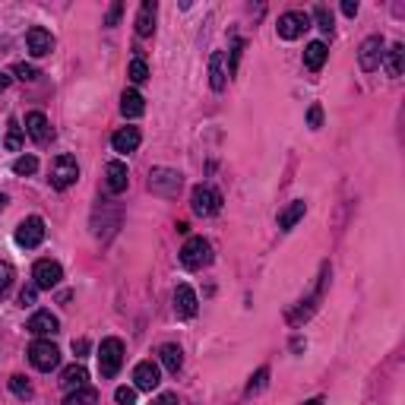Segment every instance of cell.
Here are the masks:
<instances>
[{
    "instance_id": "cb8c5ba5",
    "label": "cell",
    "mask_w": 405,
    "mask_h": 405,
    "mask_svg": "<svg viewBox=\"0 0 405 405\" xmlns=\"http://www.w3.org/2000/svg\"><path fill=\"white\" fill-rule=\"evenodd\" d=\"M383 60H386V73H390V76H402L405 48H402V44H392L390 51H383Z\"/></svg>"
},
{
    "instance_id": "ab89813d",
    "label": "cell",
    "mask_w": 405,
    "mask_h": 405,
    "mask_svg": "<svg viewBox=\"0 0 405 405\" xmlns=\"http://www.w3.org/2000/svg\"><path fill=\"white\" fill-rule=\"evenodd\" d=\"M342 13H345V16H358V0H345V4H342Z\"/></svg>"
},
{
    "instance_id": "e0dca14e",
    "label": "cell",
    "mask_w": 405,
    "mask_h": 405,
    "mask_svg": "<svg viewBox=\"0 0 405 405\" xmlns=\"http://www.w3.org/2000/svg\"><path fill=\"white\" fill-rule=\"evenodd\" d=\"M25 133H29L35 143H48V139H51V124H48V117H44L41 111L25 114Z\"/></svg>"
},
{
    "instance_id": "d6986e66",
    "label": "cell",
    "mask_w": 405,
    "mask_h": 405,
    "mask_svg": "<svg viewBox=\"0 0 405 405\" xmlns=\"http://www.w3.org/2000/svg\"><path fill=\"white\" fill-rule=\"evenodd\" d=\"M228 82V70H225V54L221 51H215L212 57H209V86L215 89V92H221Z\"/></svg>"
},
{
    "instance_id": "8992f818",
    "label": "cell",
    "mask_w": 405,
    "mask_h": 405,
    "mask_svg": "<svg viewBox=\"0 0 405 405\" xmlns=\"http://www.w3.org/2000/svg\"><path fill=\"white\" fill-rule=\"evenodd\" d=\"M44 240V219L41 215H29V219L19 221L16 228V244L25 247V250H32V247H38Z\"/></svg>"
},
{
    "instance_id": "7bdbcfd3",
    "label": "cell",
    "mask_w": 405,
    "mask_h": 405,
    "mask_svg": "<svg viewBox=\"0 0 405 405\" xmlns=\"http://www.w3.org/2000/svg\"><path fill=\"white\" fill-rule=\"evenodd\" d=\"M304 405H323V399H320V396H316V399H307Z\"/></svg>"
},
{
    "instance_id": "836d02e7",
    "label": "cell",
    "mask_w": 405,
    "mask_h": 405,
    "mask_svg": "<svg viewBox=\"0 0 405 405\" xmlns=\"http://www.w3.org/2000/svg\"><path fill=\"white\" fill-rule=\"evenodd\" d=\"M13 76L22 82H32V79H38V70L32 67V63H13Z\"/></svg>"
},
{
    "instance_id": "83f0119b",
    "label": "cell",
    "mask_w": 405,
    "mask_h": 405,
    "mask_svg": "<svg viewBox=\"0 0 405 405\" xmlns=\"http://www.w3.org/2000/svg\"><path fill=\"white\" fill-rule=\"evenodd\" d=\"M13 171H16V174H35L38 171V158L35 155H19L16 162H13Z\"/></svg>"
},
{
    "instance_id": "484cf974",
    "label": "cell",
    "mask_w": 405,
    "mask_h": 405,
    "mask_svg": "<svg viewBox=\"0 0 405 405\" xmlns=\"http://www.w3.org/2000/svg\"><path fill=\"white\" fill-rule=\"evenodd\" d=\"M158 358H162V364L168 367L171 373H177V371H181V364H184V352H181L177 345H162Z\"/></svg>"
},
{
    "instance_id": "7402d4cb",
    "label": "cell",
    "mask_w": 405,
    "mask_h": 405,
    "mask_svg": "<svg viewBox=\"0 0 405 405\" xmlns=\"http://www.w3.org/2000/svg\"><path fill=\"white\" fill-rule=\"evenodd\" d=\"M120 111H124V117H139V114L146 111L143 95H139L136 89H127V92L120 95Z\"/></svg>"
},
{
    "instance_id": "ffe728a7",
    "label": "cell",
    "mask_w": 405,
    "mask_h": 405,
    "mask_svg": "<svg viewBox=\"0 0 405 405\" xmlns=\"http://www.w3.org/2000/svg\"><path fill=\"white\" fill-rule=\"evenodd\" d=\"M304 212H307V202L295 200L288 209H282V212H278V228H282V231H291V228L304 219Z\"/></svg>"
},
{
    "instance_id": "8fae6325",
    "label": "cell",
    "mask_w": 405,
    "mask_h": 405,
    "mask_svg": "<svg viewBox=\"0 0 405 405\" xmlns=\"http://www.w3.org/2000/svg\"><path fill=\"white\" fill-rule=\"evenodd\" d=\"M158 383H162V371H158L155 361H139L136 367H133V386L136 390H158Z\"/></svg>"
},
{
    "instance_id": "74e56055",
    "label": "cell",
    "mask_w": 405,
    "mask_h": 405,
    "mask_svg": "<svg viewBox=\"0 0 405 405\" xmlns=\"http://www.w3.org/2000/svg\"><path fill=\"white\" fill-rule=\"evenodd\" d=\"M117 19H120V4H111V10H108L105 25H117Z\"/></svg>"
},
{
    "instance_id": "d4e9b609",
    "label": "cell",
    "mask_w": 405,
    "mask_h": 405,
    "mask_svg": "<svg viewBox=\"0 0 405 405\" xmlns=\"http://www.w3.org/2000/svg\"><path fill=\"white\" fill-rule=\"evenodd\" d=\"M63 405H98V390L79 386V390H73L67 399H63Z\"/></svg>"
},
{
    "instance_id": "f1b7e54d",
    "label": "cell",
    "mask_w": 405,
    "mask_h": 405,
    "mask_svg": "<svg viewBox=\"0 0 405 405\" xmlns=\"http://www.w3.org/2000/svg\"><path fill=\"white\" fill-rule=\"evenodd\" d=\"M127 76H130V82H146L149 79V67H146V60H133L130 67H127Z\"/></svg>"
},
{
    "instance_id": "ee69618b",
    "label": "cell",
    "mask_w": 405,
    "mask_h": 405,
    "mask_svg": "<svg viewBox=\"0 0 405 405\" xmlns=\"http://www.w3.org/2000/svg\"><path fill=\"white\" fill-rule=\"evenodd\" d=\"M4 209H6V196L0 193V212H4Z\"/></svg>"
},
{
    "instance_id": "2e32d148",
    "label": "cell",
    "mask_w": 405,
    "mask_h": 405,
    "mask_svg": "<svg viewBox=\"0 0 405 405\" xmlns=\"http://www.w3.org/2000/svg\"><path fill=\"white\" fill-rule=\"evenodd\" d=\"M105 184L111 193H124L127 184H130V174H127V165L124 162H108L105 168Z\"/></svg>"
},
{
    "instance_id": "603a6c76",
    "label": "cell",
    "mask_w": 405,
    "mask_h": 405,
    "mask_svg": "<svg viewBox=\"0 0 405 405\" xmlns=\"http://www.w3.org/2000/svg\"><path fill=\"white\" fill-rule=\"evenodd\" d=\"M326 57H329L326 44H323V41H310L307 51H304V67H307V70H320L323 63H326Z\"/></svg>"
},
{
    "instance_id": "8d00e7d4",
    "label": "cell",
    "mask_w": 405,
    "mask_h": 405,
    "mask_svg": "<svg viewBox=\"0 0 405 405\" xmlns=\"http://www.w3.org/2000/svg\"><path fill=\"white\" fill-rule=\"evenodd\" d=\"M35 285H29V288H22V295H19V304H22V307H32V304H35Z\"/></svg>"
},
{
    "instance_id": "4dcf8cb0",
    "label": "cell",
    "mask_w": 405,
    "mask_h": 405,
    "mask_svg": "<svg viewBox=\"0 0 405 405\" xmlns=\"http://www.w3.org/2000/svg\"><path fill=\"white\" fill-rule=\"evenodd\" d=\"M114 402L117 405H136V386H117V390H114Z\"/></svg>"
},
{
    "instance_id": "5b68a950",
    "label": "cell",
    "mask_w": 405,
    "mask_h": 405,
    "mask_svg": "<svg viewBox=\"0 0 405 405\" xmlns=\"http://www.w3.org/2000/svg\"><path fill=\"white\" fill-rule=\"evenodd\" d=\"M190 209H193L196 215H215L221 209V193L215 187L200 184V187H193V193H190Z\"/></svg>"
},
{
    "instance_id": "44dd1931",
    "label": "cell",
    "mask_w": 405,
    "mask_h": 405,
    "mask_svg": "<svg viewBox=\"0 0 405 405\" xmlns=\"http://www.w3.org/2000/svg\"><path fill=\"white\" fill-rule=\"evenodd\" d=\"M86 380H89V371L82 364H70L67 371L60 373V386L67 392H73V390H79V386H86Z\"/></svg>"
},
{
    "instance_id": "e575fe53",
    "label": "cell",
    "mask_w": 405,
    "mask_h": 405,
    "mask_svg": "<svg viewBox=\"0 0 405 405\" xmlns=\"http://www.w3.org/2000/svg\"><path fill=\"white\" fill-rule=\"evenodd\" d=\"M13 285V266L10 263H0V297L6 295V288Z\"/></svg>"
},
{
    "instance_id": "30bf717a",
    "label": "cell",
    "mask_w": 405,
    "mask_h": 405,
    "mask_svg": "<svg viewBox=\"0 0 405 405\" xmlns=\"http://www.w3.org/2000/svg\"><path fill=\"white\" fill-rule=\"evenodd\" d=\"M32 278H35V288L51 291V288L60 285L63 269H60V263H54V259H38L35 269H32Z\"/></svg>"
},
{
    "instance_id": "f35d334b",
    "label": "cell",
    "mask_w": 405,
    "mask_h": 405,
    "mask_svg": "<svg viewBox=\"0 0 405 405\" xmlns=\"http://www.w3.org/2000/svg\"><path fill=\"white\" fill-rule=\"evenodd\" d=\"M152 405H177V396H174V392H162V396H158Z\"/></svg>"
},
{
    "instance_id": "ac0fdd59",
    "label": "cell",
    "mask_w": 405,
    "mask_h": 405,
    "mask_svg": "<svg viewBox=\"0 0 405 405\" xmlns=\"http://www.w3.org/2000/svg\"><path fill=\"white\" fill-rule=\"evenodd\" d=\"M155 0H146L143 6H139V13H136V35L139 38H149L152 32H155Z\"/></svg>"
},
{
    "instance_id": "7c38bea8",
    "label": "cell",
    "mask_w": 405,
    "mask_h": 405,
    "mask_svg": "<svg viewBox=\"0 0 405 405\" xmlns=\"http://www.w3.org/2000/svg\"><path fill=\"white\" fill-rule=\"evenodd\" d=\"M25 48H29L32 57H44L54 51V35H51L48 29H41V25H32V29L25 32Z\"/></svg>"
},
{
    "instance_id": "4316f807",
    "label": "cell",
    "mask_w": 405,
    "mask_h": 405,
    "mask_svg": "<svg viewBox=\"0 0 405 405\" xmlns=\"http://www.w3.org/2000/svg\"><path fill=\"white\" fill-rule=\"evenodd\" d=\"M4 146L10 152H19V146H22V127H19V120H10L6 124V139H4Z\"/></svg>"
},
{
    "instance_id": "1f68e13d",
    "label": "cell",
    "mask_w": 405,
    "mask_h": 405,
    "mask_svg": "<svg viewBox=\"0 0 405 405\" xmlns=\"http://www.w3.org/2000/svg\"><path fill=\"white\" fill-rule=\"evenodd\" d=\"M266 380H269V367H259L257 373L250 377V383H247V396H253V392H259L266 386Z\"/></svg>"
},
{
    "instance_id": "9a60e30c",
    "label": "cell",
    "mask_w": 405,
    "mask_h": 405,
    "mask_svg": "<svg viewBox=\"0 0 405 405\" xmlns=\"http://www.w3.org/2000/svg\"><path fill=\"white\" fill-rule=\"evenodd\" d=\"M139 143H143V133L136 130V127H124V130H117L111 136V146H114V152H136L139 149Z\"/></svg>"
},
{
    "instance_id": "5bb4252c",
    "label": "cell",
    "mask_w": 405,
    "mask_h": 405,
    "mask_svg": "<svg viewBox=\"0 0 405 405\" xmlns=\"http://www.w3.org/2000/svg\"><path fill=\"white\" fill-rule=\"evenodd\" d=\"M196 291L190 285H177L174 288V314L177 316H196Z\"/></svg>"
},
{
    "instance_id": "b9f144b4",
    "label": "cell",
    "mask_w": 405,
    "mask_h": 405,
    "mask_svg": "<svg viewBox=\"0 0 405 405\" xmlns=\"http://www.w3.org/2000/svg\"><path fill=\"white\" fill-rule=\"evenodd\" d=\"M6 86H10V76H6V73H4V70H0V95H4V92H6Z\"/></svg>"
},
{
    "instance_id": "3957f363",
    "label": "cell",
    "mask_w": 405,
    "mask_h": 405,
    "mask_svg": "<svg viewBox=\"0 0 405 405\" xmlns=\"http://www.w3.org/2000/svg\"><path fill=\"white\" fill-rule=\"evenodd\" d=\"M29 361H32V367H38V371H54L57 364H60V348L54 345V342H48V339H35L29 345Z\"/></svg>"
},
{
    "instance_id": "277c9868",
    "label": "cell",
    "mask_w": 405,
    "mask_h": 405,
    "mask_svg": "<svg viewBox=\"0 0 405 405\" xmlns=\"http://www.w3.org/2000/svg\"><path fill=\"white\" fill-rule=\"evenodd\" d=\"M76 177H79V165H76L73 155H57L54 162H51V184H54L57 190L73 187Z\"/></svg>"
},
{
    "instance_id": "6da1fadb",
    "label": "cell",
    "mask_w": 405,
    "mask_h": 405,
    "mask_svg": "<svg viewBox=\"0 0 405 405\" xmlns=\"http://www.w3.org/2000/svg\"><path fill=\"white\" fill-rule=\"evenodd\" d=\"M120 364H124V342L117 339V335H108V339H101L98 345V371L105 380L117 377Z\"/></svg>"
},
{
    "instance_id": "f546056e",
    "label": "cell",
    "mask_w": 405,
    "mask_h": 405,
    "mask_svg": "<svg viewBox=\"0 0 405 405\" xmlns=\"http://www.w3.org/2000/svg\"><path fill=\"white\" fill-rule=\"evenodd\" d=\"M10 390H13V396H19V399H32V383L25 377H10Z\"/></svg>"
},
{
    "instance_id": "4fadbf2b",
    "label": "cell",
    "mask_w": 405,
    "mask_h": 405,
    "mask_svg": "<svg viewBox=\"0 0 405 405\" xmlns=\"http://www.w3.org/2000/svg\"><path fill=\"white\" fill-rule=\"evenodd\" d=\"M25 329H29L32 335H54V333H60V320H57L51 310H38V314H32Z\"/></svg>"
},
{
    "instance_id": "52a82bcc",
    "label": "cell",
    "mask_w": 405,
    "mask_h": 405,
    "mask_svg": "<svg viewBox=\"0 0 405 405\" xmlns=\"http://www.w3.org/2000/svg\"><path fill=\"white\" fill-rule=\"evenodd\" d=\"M149 190L158 196H174L181 190V174L174 168H152L149 171Z\"/></svg>"
},
{
    "instance_id": "d6a6232c",
    "label": "cell",
    "mask_w": 405,
    "mask_h": 405,
    "mask_svg": "<svg viewBox=\"0 0 405 405\" xmlns=\"http://www.w3.org/2000/svg\"><path fill=\"white\" fill-rule=\"evenodd\" d=\"M314 19H316V25H320L326 35H333V13H329L326 6H316V10H314Z\"/></svg>"
},
{
    "instance_id": "ba28073f",
    "label": "cell",
    "mask_w": 405,
    "mask_h": 405,
    "mask_svg": "<svg viewBox=\"0 0 405 405\" xmlns=\"http://www.w3.org/2000/svg\"><path fill=\"white\" fill-rule=\"evenodd\" d=\"M310 29V16L301 10H288L278 16V35L285 38V41H295V38H301L304 32Z\"/></svg>"
},
{
    "instance_id": "60d3db41",
    "label": "cell",
    "mask_w": 405,
    "mask_h": 405,
    "mask_svg": "<svg viewBox=\"0 0 405 405\" xmlns=\"http://www.w3.org/2000/svg\"><path fill=\"white\" fill-rule=\"evenodd\" d=\"M73 352H76V358H82V354H86V352H89V342H86V339L73 342Z\"/></svg>"
},
{
    "instance_id": "d590c367",
    "label": "cell",
    "mask_w": 405,
    "mask_h": 405,
    "mask_svg": "<svg viewBox=\"0 0 405 405\" xmlns=\"http://www.w3.org/2000/svg\"><path fill=\"white\" fill-rule=\"evenodd\" d=\"M307 124L314 127V130L323 124V108H320V105H314V108H310V111H307Z\"/></svg>"
},
{
    "instance_id": "7a4b0ae2",
    "label": "cell",
    "mask_w": 405,
    "mask_h": 405,
    "mask_svg": "<svg viewBox=\"0 0 405 405\" xmlns=\"http://www.w3.org/2000/svg\"><path fill=\"white\" fill-rule=\"evenodd\" d=\"M181 263L187 269H202L212 263V244L206 238H187V244L181 247Z\"/></svg>"
},
{
    "instance_id": "9c48e42d",
    "label": "cell",
    "mask_w": 405,
    "mask_h": 405,
    "mask_svg": "<svg viewBox=\"0 0 405 405\" xmlns=\"http://www.w3.org/2000/svg\"><path fill=\"white\" fill-rule=\"evenodd\" d=\"M383 48H386L383 35H371L364 44H361L358 63H361V70H364V73H373V70H380V63H383Z\"/></svg>"
}]
</instances>
